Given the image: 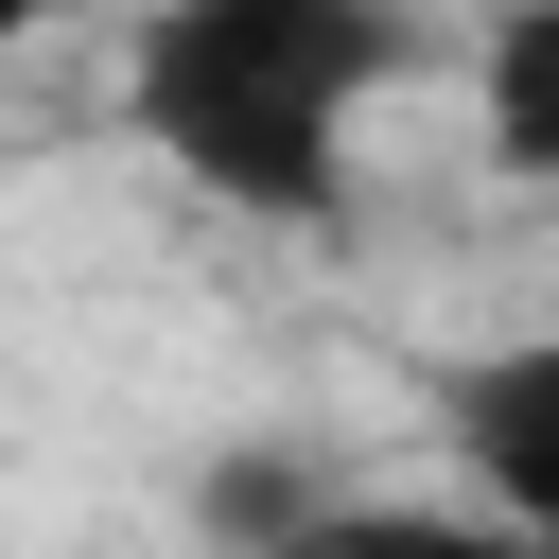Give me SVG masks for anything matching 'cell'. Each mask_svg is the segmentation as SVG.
<instances>
[{
  "label": "cell",
  "mask_w": 559,
  "mask_h": 559,
  "mask_svg": "<svg viewBox=\"0 0 559 559\" xmlns=\"http://www.w3.org/2000/svg\"><path fill=\"white\" fill-rule=\"evenodd\" d=\"M402 70H437L419 0H140V35H122V105L157 140V175H192L245 227H332L349 122Z\"/></svg>",
  "instance_id": "cell-1"
},
{
  "label": "cell",
  "mask_w": 559,
  "mask_h": 559,
  "mask_svg": "<svg viewBox=\"0 0 559 559\" xmlns=\"http://www.w3.org/2000/svg\"><path fill=\"white\" fill-rule=\"evenodd\" d=\"M192 507H210V559H262L280 524H314V507H332V472H314V454H280V437H245V454H210V489H192Z\"/></svg>",
  "instance_id": "cell-5"
},
{
  "label": "cell",
  "mask_w": 559,
  "mask_h": 559,
  "mask_svg": "<svg viewBox=\"0 0 559 559\" xmlns=\"http://www.w3.org/2000/svg\"><path fill=\"white\" fill-rule=\"evenodd\" d=\"M437 419H454V472H472L454 507L559 542V332H507V349L437 367Z\"/></svg>",
  "instance_id": "cell-2"
},
{
  "label": "cell",
  "mask_w": 559,
  "mask_h": 559,
  "mask_svg": "<svg viewBox=\"0 0 559 559\" xmlns=\"http://www.w3.org/2000/svg\"><path fill=\"white\" fill-rule=\"evenodd\" d=\"M489 157L559 175V0H489Z\"/></svg>",
  "instance_id": "cell-4"
},
{
  "label": "cell",
  "mask_w": 559,
  "mask_h": 559,
  "mask_svg": "<svg viewBox=\"0 0 559 559\" xmlns=\"http://www.w3.org/2000/svg\"><path fill=\"white\" fill-rule=\"evenodd\" d=\"M262 559H559V542H524V524H489V507H454V489H332V507L280 524Z\"/></svg>",
  "instance_id": "cell-3"
},
{
  "label": "cell",
  "mask_w": 559,
  "mask_h": 559,
  "mask_svg": "<svg viewBox=\"0 0 559 559\" xmlns=\"http://www.w3.org/2000/svg\"><path fill=\"white\" fill-rule=\"evenodd\" d=\"M35 17H52V0H0V52H17V35H35Z\"/></svg>",
  "instance_id": "cell-6"
}]
</instances>
